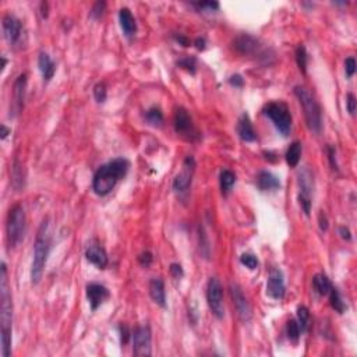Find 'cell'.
<instances>
[{
  "label": "cell",
  "instance_id": "1",
  "mask_svg": "<svg viewBox=\"0 0 357 357\" xmlns=\"http://www.w3.org/2000/svg\"><path fill=\"white\" fill-rule=\"evenodd\" d=\"M11 322H13V300L7 279V266L2 262L0 275V326H2V356L11 354Z\"/></svg>",
  "mask_w": 357,
  "mask_h": 357
},
{
  "label": "cell",
  "instance_id": "2",
  "mask_svg": "<svg viewBox=\"0 0 357 357\" xmlns=\"http://www.w3.org/2000/svg\"><path fill=\"white\" fill-rule=\"evenodd\" d=\"M130 163L125 158H116L98 169L92 178V190L99 197L108 195L129 172Z\"/></svg>",
  "mask_w": 357,
  "mask_h": 357
},
{
  "label": "cell",
  "instance_id": "3",
  "mask_svg": "<svg viewBox=\"0 0 357 357\" xmlns=\"http://www.w3.org/2000/svg\"><path fill=\"white\" fill-rule=\"evenodd\" d=\"M49 251H50V237H49V223L45 219L37 233V239L34 243V258L31 265V281L34 285H38L42 275H44L45 265L48 261Z\"/></svg>",
  "mask_w": 357,
  "mask_h": 357
},
{
  "label": "cell",
  "instance_id": "4",
  "mask_svg": "<svg viewBox=\"0 0 357 357\" xmlns=\"http://www.w3.org/2000/svg\"><path fill=\"white\" fill-rule=\"evenodd\" d=\"M294 95L298 97L306 116V122L309 129L313 133H319L322 129V109L317 102V99L306 87L298 85L294 87Z\"/></svg>",
  "mask_w": 357,
  "mask_h": 357
},
{
  "label": "cell",
  "instance_id": "5",
  "mask_svg": "<svg viewBox=\"0 0 357 357\" xmlns=\"http://www.w3.org/2000/svg\"><path fill=\"white\" fill-rule=\"evenodd\" d=\"M27 218H25V211L21 204H16L11 206L9 217H7V223H6V236H7V243L10 247H17L21 243L24 234H25V225H27Z\"/></svg>",
  "mask_w": 357,
  "mask_h": 357
},
{
  "label": "cell",
  "instance_id": "6",
  "mask_svg": "<svg viewBox=\"0 0 357 357\" xmlns=\"http://www.w3.org/2000/svg\"><path fill=\"white\" fill-rule=\"evenodd\" d=\"M264 114L268 116L271 122L274 123L276 130L282 135H289L292 130V114L287 108L286 103L283 102H270L264 108Z\"/></svg>",
  "mask_w": 357,
  "mask_h": 357
},
{
  "label": "cell",
  "instance_id": "7",
  "mask_svg": "<svg viewBox=\"0 0 357 357\" xmlns=\"http://www.w3.org/2000/svg\"><path fill=\"white\" fill-rule=\"evenodd\" d=\"M206 302L211 313L218 319L225 317V306H223V287L217 278H211L206 283Z\"/></svg>",
  "mask_w": 357,
  "mask_h": 357
},
{
  "label": "cell",
  "instance_id": "8",
  "mask_svg": "<svg viewBox=\"0 0 357 357\" xmlns=\"http://www.w3.org/2000/svg\"><path fill=\"white\" fill-rule=\"evenodd\" d=\"M173 126L174 131L180 135L182 138L187 141H195L198 140L200 133L195 130L194 125H193V119L189 114V112L184 108L176 109L173 117Z\"/></svg>",
  "mask_w": 357,
  "mask_h": 357
},
{
  "label": "cell",
  "instance_id": "9",
  "mask_svg": "<svg viewBox=\"0 0 357 357\" xmlns=\"http://www.w3.org/2000/svg\"><path fill=\"white\" fill-rule=\"evenodd\" d=\"M133 341V353L134 356H151L152 354V334L148 325L137 326L131 334Z\"/></svg>",
  "mask_w": 357,
  "mask_h": 357
},
{
  "label": "cell",
  "instance_id": "10",
  "mask_svg": "<svg viewBox=\"0 0 357 357\" xmlns=\"http://www.w3.org/2000/svg\"><path fill=\"white\" fill-rule=\"evenodd\" d=\"M229 292H230V298L233 300V306L236 309L239 318L242 322H249L251 317H253V310L250 306L249 300L244 296L242 287L239 286L237 283H230L229 285Z\"/></svg>",
  "mask_w": 357,
  "mask_h": 357
},
{
  "label": "cell",
  "instance_id": "11",
  "mask_svg": "<svg viewBox=\"0 0 357 357\" xmlns=\"http://www.w3.org/2000/svg\"><path fill=\"white\" fill-rule=\"evenodd\" d=\"M233 48L237 53L243 54V56H255V54L257 56H264L265 54L260 41L253 35H249V34L239 35L237 38L233 41Z\"/></svg>",
  "mask_w": 357,
  "mask_h": 357
},
{
  "label": "cell",
  "instance_id": "12",
  "mask_svg": "<svg viewBox=\"0 0 357 357\" xmlns=\"http://www.w3.org/2000/svg\"><path fill=\"white\" fill-rule=\"evenodd\" d=\"M195 170V161L193 157H187L183 162V169L178 174H176V177L173 178V187L174 193L177 194H184L191 186L193 182V174Z\"/></svg>",
  "mask_w": 357,
  "mask_h": 357
},
{
  "label": "cell",
  "instance_id": "13",
  "mask_svg": "<svg viewBox=\"0 0 357 357\" xmlns=\"http://www.w3.org/2000/svg\"><path fill=\"white\" fill-rule=\"evenodd\" d=\"M286 287H285V281H283V274L281 270H271L268 282H266V294L275 300H282L285 298Z\"/></svg>",
  "mask_w": 357,
  "mask_h": 357
},
{
  "label": "cell",
  "instance_id": "14",
  "mask_svg": "<svg viewBox=\"0 0 357 357\" xmlns=\"http://www.w3.org/2000/svg\"><path fill=\"white\" fill-rule=\"evenodd\" d=\"M2 25H3V33H5V38L10 42L11 45L17 44L20 38H21L22 25L21 21L13 14H6L2 20Z\"/></svg>",
  "mask_w": 357,
  "mask_h": 357
},
{
  "label": "cell",
  "instance_id": "15",
  "mask_svg": "<svg viewBox=\"0 0 357 357\" xmlns=\"http://www.w3.org/2000/svg\"><path fill=\"white\" fill-rule=\"evenodd\" d=\"M110 293H109L108 287H105L103 285H99V283H90L87 286V299L90 302V306L91 309L95 311V310L101 306V304L108 300Z\"/></svg>",
  "mask_w": 357,
  "mask_h": 357
},
{
  "label": "cell",
  "instance_id": "16",
  "mask_svg": "<svg viewBox=\"0 0 357 357\" xmlns=\"http://www.w3.org/2000/svg\"><path fill=\"white\" fill-rule=\"evenodd\" d=\"M85 257L91 264L98 266L99 270H105L109 264L108 254H106L105 249L101 247V246H97V244L88 247L87 251H85Z\"/></svg>",
  "mask_w": 357,
  "mask_h": 357
},
{
  "label": "cell",
  "instance_id": "17",
  "mask_svg": "<svg viewBox=\"0 0 357 357\" xmlns=\"http://www.w3.org/2000/svg\"><path fill=\"white\" fill-rule=\"evenodd\" d=\"M150 296L154 300V303L161 306L162 309L166 307V292H165V283L161 278H152L150 281Z\"/></svg>",
  "mask_w": 357,
  "mask_h": 357
},
{
  "label": "cell",
  "instance_id": "18",
  "mask_svg": "<svg viewBox=\"0 0 357 357\" xmlns=\"http://www.w3.org/2000/svg\"><path fill=\"white\" fill-rule=\"evenodd\" d=\"M237 134L246 142H253L257 140V134H255L254 127L251 125L249 114L243 113L240 116V119L237 122Z\"/></svg>",
  "mask_w": 357,
  "mask_h": 357
},
{
  "label": "cell",
  "instance_id": "19",
  "mask_svg": "<svg viewBox=\"0 0 357 357\" xmlns=\"http://www.w3.org/2000/svg\"><path fill=\"white\" fill-rule=\"evenodd\" d=\"M119 21L120 27L123 29L126 37H133L137 33V22H135L134 16L131 14L130 9L123 7L119 11Z\"/></svg>",
  "mask_w": 357,
  "mask_h": 357
},
{
  "label": "cell",
  "instance_id": "20",
  "mask_svg": "<svg viewBox=\"0 0 357 357\" xmlns=\"http://www.w3.org/2000/svg\"><path fill=\"white\" fill-rule=\"evenodd\" d=\"M299 186H300V194H299V197L311 200V195H313L314 191V178L313 173L310 172L309 169H303L299 173Z\"/></svg>",
  "mask_w": 357,
  "mask_h": 357
},
{
  "label": "cell",
  "instance_id": "21",
  "mask_svg": "<svg viewBox=\"0 0 357 357\" xmlns=\"http://www.w3.org/2000/svg\"><path fill=\"white\" fill-rule=\"evenodd\" d=\"M257 186L261 191H272V190H278L281 187V182L275 174L262 170L257 176Z\"/></svg>",
  "mask_w": 357,
  "mask_h": 357
},
{
  "label": "cell",
  "instance_id": "22",
  "mask_svg": "<svg viewBox=\"0 0 357 357\" xmlns=\"http://www.w3.org/2000/svg\"><path fill=\"white\" fill-rule=\"evenodd\" d=\"M38 67L39 71L42 73V77L44 80L49 81L52 80L56 73V65L53 63V60L50 59V56L45 52H41L38 57Z\"/></svg>",
  "mask_w": 357,
  "mask_h": 357
},
{
  "label": "cell",
  "instance_id": "23",
  "mask_svg": "<svg viewBox=\"0 0 357 357\" xmlns=\"http://www.w3.org/2000/svg\"><path fill=\"white\" fill-rule=\"evenodd\" d=\"M25 87H27V74H21L14 82V103H16L17 112H20L24 106V98H25Z\"/></svg>",
  "mask_w": 357,
  "mask_h": 357
},
{
  "label": "cell",
  "instance_id": "24",
  "mask_svg": "<svg viewBox=\"0 0 357 357\" xmlns=\"http://www.w3.org/2000/svg\"><path fill=\"white\" fill-rule=\"evenodd\" d=\"M286 162L290 168H296L300 162V157H302V142L300 141H294L290 144V146L287 148L286 151Z\"/></svg>",
  "mask_w": 357,
  "mask_h": 357
},
{
  "label": "cell",
  "instance_id": "25",
  "mask_svg": "<svg viewBox=\"0 0 357 357\" xmlns=\"http://www.w3.org/2000/svg\"><path fill=\"white\" fill-rule=\"evenodd\" d=\"M313 286L321 296H328V293L332 289V283L328 279V276L324 274H317L313 278Z\"/></svg>",
  "mask_w": 357,
  "mask_h": 357
},
{
  "label": "cell",
  "instance_id": "26",
  "mask_svg": "<svg viewBox=\"0 0 357 357\" xmlns=\"http://www.w3.org/2000/svg\"><path fill=\"white\" fill-rule=\"evenodd\" d=\"M219 183H221V190H222V194L227 195L230 193V190L233 189V186L236 183V174L233 173L232 170L225 169L221 172L219 176Z\"/></svg>",
  "mask_w": 357,
  "mask_h": 357
},
{
  "label": "cell",
  "instance_id": "27",
  "mask_svg": "<svg viewBox=\"0 0 357 357\" xmlns=\"http://www.w3.org/2000/svg\"><path fill=\"white\" fill-rule=\"evenodd\" d=\"M144 117H145L146 123L154 126V127H161L163 123L162 110L159 108H157V106H152V108L148 109L145 112V114H144Z\"/></svg>",
  "mask_w": 357,
  "mask_h": 357
},
{
  "label": "cell",
  "instance_id": "28",
  "mask_svg": "<svg viewBox=\"0 0 357 357\" xmlns=\"http://www.w3.org/2000/svg\"><path fill=\"white\" fill-rule=\"evenodd\" d=\"M328 296H330L331 307L335 310L336 313H339V314L345 313V310H346V304H345V302L342 300L341 293L338 292V289H336V287L332 286L331 292L328 293Z\"/></svg>",
  "mask_w": 357,
  "mask_h": 357
},
{
  "label": "cell",
  "instance_id": "29",
  "mask_svg": "<svg viewBox=\"0 0 357 357\" xmlns=\"http://www.w3.org/2000/svg\"><path fill=\"white\" fill-rule=\"evenodd\" d=\"M294 54H296V63L299 66V70L302 71L303 74H306V71H307V62H309L307 50H306L303 45H299Z\"/></svg>",
  "mask_w": 357,
  "mask_h": 357
},
{
  "label": "cell",
  "instance_id": "30",
  "mask_svg": "<svg viewBox=\"0 0 357 357\" xmlns=\"http://www.w3.org/2000/svg\"><path fill=\"white\" fill-rule=\"evenodd\" d=\"M286 335L287 338L290 339L292 342H299V339H300V335H302V330H300V326H299V322L296 321V319H290V321H287V325H286Z\"/></svg>",
  "mask_w": 357,
  "mask_h": 357
},
{
  "label": "cell",
  "instance_id": "31",
  "mask_svg": "<svg viewBox=\"0 0 357 357\" xmlns=\"http://www.w3.org/2000/svg\"><path fill=\"white\" fill-rule=\"evenodd\" d=\"M298 322L299 326L302 332H306L307 328H309V322H310V311L307 307L304 306H300L298 309Z\"/></svg>",
  "mask_w": 357,
  "mask_h": 357
},
{
  "label": "cell",
  "instance_id": "32",
  "mask_svg": "<svg viewBox=\"0 0 357 357\" xmlns=\"http://www.w3.org/2000/svg\"><path fill=\"white\" fill-rule=\"evenodd\" d=\"M94 97L97 99V102L103 103L106 101V97H108V92H106V87L103 82H98L97 85L94 87Z\"/></svg>",
  "mask_w": 357,
  "mask_h": 357
},
{
  "label": "cell",
  "instance_id": "33",
  "mask_svg": "<svg viewBox=\"0 0 357 357\" xmlns=\"http://www.w3.org/2000/svg\"><path fill=\"white\" fill-rule=\"evenodd\" d=\"M240 262L243 264L246 268H249V270H255L257 266H258V260H257V257L253 254H249V253H246V254H243L242 257H240Z\"/></svg>",
  "mask_w": 357,
  "mask_h": 357
},
{
  "label": "cell",
  "instance_id": "34",
  "mask_svg": "<svg viewBox=\"0 0 357 357\" xmlns=\"http://www.w3.org/2000/svg\"><path fill=\"white\" fill-rule=\"evenodd\" d=\"M177 66L178 67H182V69H184V70H187V71H190V73H193V74H194L195 67H197V63H195L194 57H190V56H187V57H183V59L178 60Z\"/></svg>",
  "mask_w": 357,
  "mask_h": 357
},
{
  "label": "cell",
  "instance_id": "35",
  "mask_svg": "<svg viewBox=\"0 0 357 357\" xmlns=\"http://www.w3.org/2000/svg\"><path fill=\"white\" fill-rule=\"evenodd\" d=\"M194 6L197 10H218L219 9V3L218 2H195L191 3Z\"/></svg>",
  "mask_w": 357,
  "mask_h": 357
},
{
  "label": "cell",
  "instance_id": "36",
  "mask_svg": "<svg viewBox=\"0 0 357 357\" xmlns=\"http://www.w3.org/2000/svg\"><path fill=\"white\" fill-rule=\"evenodd\" d=\"M105 7H106V3H105V2H97L95 5L92 6V9H91L92 18H101V17L103 16Z\"/></svg>",
  "mask_w": 357,
  "mask_h": 357
},
{
  "label": "cell",
  "instance_id": "37",
  "mask_svg": "<svg viewBox=\"0 0 357 357\" xmlns=\"http://www.w3.org/2000/svg\"><path fill=\"white\" fill-rule=\"evenodd\" d=\"M152 261H154V255H152V253H150V251H144V253H141V254L138 255V262H140V265L144 266V268H148V266L151 265Z\"/></svg>",
  "mask_w": 357,
  "mask_h": 357
},
{
  "label": "cell",
  "instance_id": "38",
  "mask_svg": "<svg viewBox=\"0 0 357 357\" xmlns=\"http://www.w3.org/2000/svg\"><path fill=\"white\" fill-rule=\"evenodd\" d=\"M356 60H354V57H347L346 60H345V71H346V76L350 78V77L354 76V73H356Z\"/></svg>",
  "mask_w": 357,
  "mask_h": 357
},
{
  "label": "cell",
  "instance_id": "39",
  "mask_svg": "<svg viewBox=\"0 0 357 357\" xmlns=\"http://www.w3.org/2000/svg\"><path fill=\"white\" fill-rule=\"evenodd\" d=\"M346 106H347V112L352 114V116H354V113H356V108H357V101H356V97H354L353 94H347Z\"/></svg>",
  "mask_w": 357,
  "mask_h": 357
},
{
  "label": "cell",
  "instance_id": "40",
  "mask_svg": "<svg viewBox=\"0 0 357 357\" xmlns=\"http://www.w3.org/2000/svg\"><path fill=\"white\" fill-rule=\"evenodd\" d=\"M119 331H120V342H122V345H127V342L131 339L130 330H129L126 325H120Z\"/></svg>",
  "mask_w": 357,
  "mask_h": 357
},
{
  "label": "cell",
  "instance_id": "41",
  "mask_svg": "<svg viewBox=\"0 0 357 357\" xmlns=\"http://www.w3.org/2000/svg\"><path fill=\"white\" fill-rule=\"evenodd\" d=\"M326 151H328V159H330V163L331 166H332V169L334 170H338V162H336V151L334 146L328 145V148H326Z\"/></svg>",
  "mask_w": 357,
  "mask_h": 357
},
{
  "label": "cell",
  "instance_id": "42",
  "mask_svg": "<svg viewBox=\"0 0 357 357\" xmlns=\"http://www.w3.org/2000/svg\"><path fill=\"white\" fill-rule=\"evenodd\" d=\"M229 82H230V85H233V87L242 88L244 85V78L240 74H234V76L229 78Z\"/></svg>",
  "mask_w": 357,
  "mask_h": 357
},
{
  "label": "cell",
  "instance_id": "43",
  "mask_svg": "<svg viewBox=\"0 0 357 357\" xmlns=\"http://www.w3.org/2000/svg\"><path fill=\"white\" fill-rule=\"evenodd\" d=\"M318 222H319V229H321L322 232H326V230H328V226H330V225H328V218H326V215H325L324 211L319 212Z\"/></svg>",
  "mask_w": 357,
  "mask_h": 357
},
{
  "label": "cell",
  "instance_id": "44",
  "mask_svg": "<svg viewBox=\"0 0 357 357\" xmlns=\"http://www.w3.org/2000/svg\"><path fill=\"white\" fill-rule=\"evenodd\" d=\"M170 274H172V276L178 279V278H182L184 275L183 268H182L180 264H170Z\"/></svg>",
  "mask_w": 357,
  "mask_h": 357
},
{
  "label": "cell",
  "instance_id": "45",
  "mask_svg": "<svg viewBox=\"0 0 357 357\" xmlns=\"http://www.w3.org/2000/svg\"><path fill=\"white\" fill-rule=\"evenodd\" d=\"M339 233H341V237L345 239V240H350L352 239V233H350V230L347 227H339Z\"/></svg>",
  "mask_w": 357,
  "mask_h": 357
},
{
  "label": "cell",
  "instance_id": "46",
  "mask_svg": "<svg viewBox=\"0 0 357 357\" xmlns=\"http://www.w3.org/2000/svg\"><path fill=\"white\" fill-rule=\"evenodd\" d=\"M195 46H197V49H200V50H202V49L205 48V39H204V38H197V39H195Z\"/></svg>",
  "mask_w": 357,
  "mask_h": 357
},
{
  "label": "cell",
  "instance_id": "47",
  "mask_svg": "<svg viewBox=\"0 0 357 357\" xmlns=\"http://www.w3.org/2000/svg\"><path fill=\"white\" fill-rule=\"evenodd\" d=\"M176 41H177L178 44H182L183 46H189L190 45V41L186 37H182V35H178V37H176Z\"/></svg>",
  "mask_w": 357,
  "mask_h": 357
},
{
  "label": "cell",
  "instance_id": "48",
  "mask_svg": "<svg viewBox=\"0 0 357 357\" xmlns=\"http://www.w3.org/2000/svg\"><path fill=\"white\" fill-rule=\"evenodd\" d=\"M10 129H7L5 125H2V140H6V137L10 134Z\"/></svg>",
  "mask_w": 357,
  "mask_h": 357
},
{
  "label": "cell",
  "instance_id": "49",
  "mask_svg": "<svg viewBox=\"0 0 357 357\" xmlns=\"http://www.w3.org/2000/svg\"><path fill=\"white\" fill-rule=\"evenodd\" d=\"M41 7H42V10H45L44 13H42V16L48 17V3H42V5H41Z\"/></svg>",
  "mask_w": 357,
  "mask_h": 357
}]
</instances>
